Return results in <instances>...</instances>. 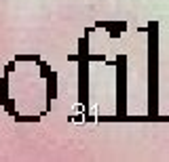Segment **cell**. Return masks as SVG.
Here are the masks:
<instances>
[{
    "mask_svg": "<svg viewBox=\"0 0 169 162\" xmlns=\"http://www.w3.org/2000/svg\"><path fill=\"white\" fill-rule=\"evenodd\" d=\"M40 74H42V76H49V74H51V67H49L45 61H40Z\"/></svg>",
    "mask_w": 169,
    "mask_h": 162,
    "instance_id": "4",
    "label": "cell"
},
{
    "mask_svg": "<svg viewBox=\"0 0 169 162\" xmlns=\"http://www.w3.org/2000/svg\"><path fill=\"white\" fill-rule=\"evenodd\" d=\"M13 70H15V63H13V61L7 63V72H13Z\"/></svg>",
    "mask_w": 169,
    "mask_h": 162,
    "instance_id": "5",
    "label": "cell"
},
{
    "mask_svg": "<svg viewBox=\"0 0 169 162\" xmlns=\"http://www.w3.org/2000/svg\"><path fill=\"white\" fill-rule=\"evenodd\" d=\"M106 27L110 30V36L116 38V36H121V32L125 30V23H106Z\"/></svg>",
    "mask_w": 169,
    "mask_h": 162,
    "instance_id": "1",
    "label": "cell"
},
{
    "mask_svg": "<svg viewBox=\"0 0 169 162\" xmlns=\"http://www.w3.org/2000/svg\"><path fill=\"white\" fill-rule=\"evenodd\" d=\"M55 80H57V76H55V72L49 74V101L55 99V95H57V89H55Z\"/></svg>",
    "mask_w": 169,
    "mask_h": 162,
    "instance_id": "2",
    "label": "cell"
},
{
    "mask_svg": "<svg viewBox=\"0 0 169 162\" xmlns=\"http://www.w3.org/2000/svg\"><path fill=\"white\" fill-rule=\"evenodd\" d=\"M7 78H2V80H0V103H4V101L9 99V97H7Z\"/></svg>",
    "mask_w": 169,
    "mask_h": 162,
    "instance_id": "3",
    "label": "cell"
}]
</instances>
